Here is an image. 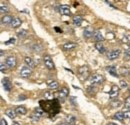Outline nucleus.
Returning <instances> with one entry per match:
<instances>
[{
  "label": "nucleus",
  "mask_w": 130,
  "mask_h": 125,
  "mask_svg": "<svg viewBox=\"0 0 130 125\" xmlns=\"http://www.w3.org/2000/svg\"><path fill=\"white\" fill-rule=\"evenodd\" d=\"M104 80V77L101 75V74H98V73H94V74H91L89 76V82L92 84V85H95V84H100L102 83Z\"/></svg>",
  "instance_id": "obj_1"
},
{
  "label": "nucleus",
  "mask_w": 130,
  "mask_h": 125,
  "mask_svg": "<svg viewBox=\"0 0 130 125\" xmlns=\"http://www.w3.org/2000/svg\"><path fill=\"white\" fill-rule=\"evenodd\" d=\"M78 73L82 78H87L90 74V69L87 65H83V66L78 68Z\"/></svg>",
  "instance_id": "obj_2"
},
{
  "label": "nucleus",
  "mask_w": 130,
  "mask_h": 125,
  "mask_svg": "<svg viewBox=\"0 0 130 125\" xmlns=\"http://www.w3.org/2000/svg\"><path fill=\"white\" fill-rule=\"evenodd\" d=\"M32 74V69L28 66H24L21 70H20V76L23 78H28L30 77Z\"/></svg>",
  "instance_id": "obj_3"
},
{
  "label": "nucleus",
  "mask_w": 130,
  "mask_h": 125,
  "mask_svg": "<svg viewBox=\"0 0 130 125\" xmlns=\"http://www.w3.org/2000/svg\"><path fill=\"white\" fill-rule=\"evenodd\" d=\"M120 49H113V50H110L109 52H107V58L110 59V60H113V59H116L120 56Z\"/></svg>",
  "instance_id": "obj_4"
},
{
  "label": "nucleus",
  "mask_w": 130,
  "mask_h": 125,
  "mask_svg": "<svg viewBox=\"0 0 130 125\" xmlns=\"http://www.w3.org/2000/svg\"><path fill=\"white\" fill-rule=\"evenodd\" d=\"M43 62H44V64H45V66H46L48 69H50V70L55 68L54 62H53L52 58H51L49 55H45V56L43 57Z\"/></svg>",
  "instance_id": "obj_5"
},
{
  "label": "nucleus",
  "mask_w": 130,
  "mask_h": 125,
  "mask_svg": "<svg viewBox=\"0 0 130 125\" xmlns=\"http://www.w3.org/2000/svg\"><path fill=\"white\" fill-rule=\"evenodd\" d=\"M5 64H6V66L9 67V68H14V67L16 66V58H15L14 56H9V57H7V59H6V61H5Z\"/></svg>",
  "instance_id": "obj_6"
},
{
  "label": "nucleus",
  "mask_w": 130,
  "mask_h": 125,
  "mask_svg": "<svg viewBox=\"0 0 130 125\" xmlns=\"http://www.w3.org/2000/svg\"><path fill=\"white\" fill-rule=\"evenodd\" d=\"M2 84H3V87L6 91H11L12 89V83L10 81L9 78H4L2 80Z\"/></svg>",
  "instance_id": "obj_7"
},
{
  "label": "nucleus",
  "mask_w": 130,
  "mask_h": 125,
  "mask_svg": "<svg viewBox=\"0 0 130 125\" xmlns=\"http://www.w3.org/2000/svg\"><path fill=\"white\" fill-rule=\"evenodd\" d=\"M94 30H93V28L91 27V26H87L85 29H84V32H83V35H84V37L85 38H90V37H92L93 35H94Z\"/></svg>",
  "instance_id": "obj_8"
},
{
  "label": "nucleus",
  "mask_w": 130,
  "mask_h": 125,
  "mask_svg": "<svg viewBox=\"0 0 130 125\" xmlns=\"http://www.w3.org/2000/svg\"><path fill=\"white\" fill-rule=\"evenodd\" d=\"M118 93H119V87H118V86H116V85H113V86L111 87L110 92H109V96H110V98L114 99L115 97H117V96H118Z\"/></svg>",
  "instance_id": "obj_9"
},
{
  "label": "nucleus",
  "mask_w": 130,
  "mask_h": 125,
  "mask_svg": "<svg viewBox=\"0 0 130 125\" xmlns=\"http://www.w3.org/2000/svg\"><path fill=\"white\" fill-rule=\"evenodd\" d=\"M13 20V17L10 15H4L1 18V24L2 25H7V24H11Z\"/></svg>",
  "instance_id": "obj_10"
},
{
  "label": "nucleus",
  "mask_w": 130,
  "mask_h": 125,
  "mask_svg": "<svg viewBox=\"0 0 130 125\" xmlns=\"http://www.w3.org/2000/svg\"><path fill=\"white\" fill-rule=\"evenodd\" d=\"M59 12H60L62 15H70V14H71L70 8H69V6H67V5H61L60 8H59Z\"/></svg>",
  "instance_id": "obj_11"
},
{
  "label": "nucleus",
  "mask_w": 130,
  "mask_h": 125,
  "mask_svg": "<svg viewBox=\"0 0 130 125\" xmlns=\"http://www.w3.org/2000/svg\"><path fill=\"white\" fill-rule=\"evenodd\" d=\"M106 70L109 72V74H111L114 77H118V73H117V70H116V67L113 66V65H110V66H107Z\"/></svg>",
  "instance_id": "obj_12"
},
{
  "label": "nucleus",
  "mask_w": 130,
  "mask_h": 125,
  "mask_svg": "<svg viewBox=\"0 0 130 125\" xmlns=\"http://www.w3.org/2000/svg\"><path fill=\"white\" fill-rule=\"evenodd\" d=\"M21 23H22V21H21V19H20V18H18V17H14L10 25H11V27H12V28H17V27H19V26L21 25Z\"/></svg>",
  "instance_id": "obj_13"
},
{
  "label": "nucleus",
  "mask_w": 130,
  "mask_h": 125,
  "mask_svg": "<svg viewBox=\"0 0 130 125\" xmlns=\"http://www.w3.org/2000/svg\"><path fill=\"white\" fill-rule=\"evenodd\" d=\"M76 46H77V44L74 42H66L62 45V48L64 50H71V49H74Z\"/></svg>",
  "instance_id": "obj_14"
},
{
  "label": "nucleus",
  "mask_w": 130,
  "mask_h": 125,
  "mask_svg": "<svg viewBox=\"0 0 130 125\" xmlns=\"http://www.w3.org/2000/svg\"><path fill=\"white\" fill-rule=\"evenodd\" d=\"M93 38H94V39H95L97 42H102V41L104 40V37H103L102 33H101V31H99V30H97V31L94 32Z\"/></svg>",
  "instance_id": "obj_15"
},
{
  "label": "nucleus",
  "mask_w": 130,
  "mask_h": 125,
  "mask_svg": "<svg viewBox=\"0 0 130 125\" xmlns=\"http://www.w3.org/2000/svg\"><path fill=\"white\" fill-rule=\"evenodd\" d=\"M24 61H25V63L27 64V66H29L30 68H34V67H35V65H36L35 61L33 60L31 57H28V56L24 58Z\"/></svg>",
  "instance_id": "obj_16"
},
{
  "label": "nucleus",
  "mask_w": 130,
  "mask_h": 125,
  "mask_svg": "<svg viewBox=\"0 0 130 125\" xmlns=\"http://www.w3.org/2000/svg\"><path fill=\"white\" fill-rule=\"evenodd\" d=\"M47 85L50 89H57L58 88V82L55 80H48L47 81Z\"/></svg>",
  "instance_id": "obj_17"
},
{
  "label": "nucleus",
  "mask_w": 130,
  "mask_h": 125,
  "mask_svg": "<svg viewBox=\"0 0 130 125\" xmlns=\"http://www.w3.org/2000/svg\"><path fill=\"white\" fill-rule=\"evenodd\" d=\"M5 114L9 117V118H11V119H14L15 117H16V111L13 109H7L5 111Z\"/></svg>",
  "instance_id": "obj_18"
},
{
  "label": "nucleus",
  "mask_w": 130,
  "mask_h": 125,
  "mask_svg": "<svg viewBox=\"0 0 130 125\" xmlns=\"http://www.w3.org/2000/svg\"><path fill=\"white\" fill-rule=\"evenodd\" d=\"M15 111H16L17 114H19V115H25L27 113V109L24 106H17Z\"/></svg>",
  "instance_id": "obj_19"
},
{
  "label": "nucleus",
  "mask_w": 130,
  "mask_h": 125,
  "mask_svg": "<svg viewBox=\"0 0 130 125\" xmlns=\"http://www.w3.org/2000/svg\"><path fill=\"white\" fill-rule=\"evenodd\" d=\"M82 21H83V19H82L81 16H74L73 17V24L75 26H80L82 24Z\"/></svg>",
  "instance_id": "obj_20"
},
{
  "label": "nucleus",
  "mask_w": 130,
  "mask_h": 125,
  "mask_svg": "<svg viewBox=\"0 0 130 125\" xmlns=\"http://www.w3.org/2000/svg\"><path fill=\"white\" fill-rule=\"evenodd\" d=\"M114 119H117L119 121H123L124 118H125V115H124V112H116L114 114Z\"/></svg>",
  "instance_id": "obj_21"
},
{
  "label": "nucleus",
  "mask_w": 130,
  "mask_h": 125,
  "mask_svg": "<svg viewBox=\"0 0 130 125\" xmlns=\"http://www.w3.org/2000/svg\"><path fill=\"white\" fill-rule=\"evenodd\" d=\"M95 48L97 49L100 53H105V51H106V48L103 46V43L102 42H97L95 44Z\"/></svg>",
  "instance_id": "obj_22"
},
{
  "label": "nucleus",
  "mask_w": 130,
  "mask_h": 125,
  "mask_svg": "<svg viewBox=\"0 0 130 125\" xmlns=\"http://www.w3.org/2000/svg\"><path fill=\"white\" fill-rule=\"evenodd\" d=\"M68 94H69V90H68L66 87H63V88L59 91V96H60V98H65V97H67Z\"/></svg>",
  "instance_id": "obj_23"
},
{
  "label": "nucleus",
  "mask_w": 130,
  "mask_h": 125,
  "mask_svg": "<svg viewBox=\"0 0 130 125\" xmlns=\"http://www.w3.org/2000/svg\"><path fill=\"white\" fill-rule=\"evenodd\" d=\"M39 118H41L42 116H44V114H45V112H44V110L42 109V108H40V107H37L36 109H35V112H34Z\"/></svg>",
  "instance_id": "obj_24"
},
{
  "label": "nucleus",
  "mask_w": 130,
  "mask_h": 125,
  "mask_svg": "<svg viewBox=\"0 0 130 125\" xmlns=\"http://www.w3.org/2000/svg\"><path fill=\"white\" fill-rule=\"evenodd\" d=\"M18 37L19 38H21V39H23V38H25V37H27V35H28V32L27 30H24V29H21L20 31H18Z\"/></svg>",
  "instance_id": "obj_25"
},
{
  "label": "nucleus",
  "mask_w": 130,
  "mask_h": 125,
  "mask_svg": "<svg viewBox=\"0 0 130 125\" xmlns=\"http://www.w3.org/2000/svg\"><path fill=\"white\" fill-rule=\"evenodd\" d=\"M75 122H76V118H75L74 116H71V115H70V116H68V117H67V123H68L69 125L76 124Z\"/></svg>",
  "instance_id": "obj_26"
},
{
  "label": "nucleus",
  "mask_w": 130,
  "mask_h": 125,
  "mask_svg": "<svg viewBox=\"0 0 130 125\" xmlns=\"http://www.w3.org/2000/svg\"><path fill=\"white\" fill-rule=\"evenodd\" d=\"M110 105H111L112 107H120V106L122 105V102L119 101V100H113V101L110 103Z\"/></svg>",
  "instance_id": "obj_27"
},
{
  "label": "nucleus",
  "mask_w": 130,
  "mask_h": 125,
  "mask_svg": "<svg viewBox=\"0 0 130 125\" xmlns=\"http://www.w3.org/2000/svg\"><path fill=\"white\" fill-rule=\"evenodd\" d=\"M45 97L47 98V99H49V100H54V99H56L55 98V94L53 93V92H46L45 93Z\"/></svg>",
  "instance_id": "obj_28"
},
{
  "label": "nucleus",
  "mask_w": 130,
  "mask_h": 125,
  "mask_svg": "<svg viewBox=\"0 0 130 125\" xmlns=\"http://www.w3.org/2000/svg\"><path fill=\"white\" fill-rule=\"evenodd\" d=\"M87 92L90 94H94L96 92V87L94 85H90L88 88H87Z\"/></svg>",
  "instance_id": "obj_29"
},
{
  "label": "nucleus",
  "mask_w": 130,
  "mask_h": 125,
  "mask_svg": "<svg viewBox=\"0 0 130 125\" xmlns=\"http://www.w3.org/2000/svg\"><path fill=\"white\" fill-rule=\"evenodd\" d=\"M1 12L2 13H7L8 11H9V9H8V6L7 5H5L4 3H1Z\"/></svg>",
  "instance_id": "obj_30"
},
{
  "label": "nucleus",
  "mask_w": 130,
  "mask_h": 125,
  "mask_svg": "<svg viewBox=\"0 0 130 125\" xmlns=\"http://www.w3.org/2000/svg\"><path fill=\"white\" fill-rule=\"evenodd\" d=\"M124 58H125V59H127V60H129L130 59V48H128V49H126V50H125Z\"/></svg>",
  "instance_id": "obj_31"
},
{
  "label": "nucleus",
  "mask_w": 130,
  "mask_h": 125,
  "mask_svg": "<svg viewBox=\"0 0 130 125\" xmlns=\"http://www.w3.org/2000/svg\"><path fill=\"white\" fill-rule=\"evenodd\" d=\"M125 107H126L128 110H130V96L129 97H127L126 100H125Z\"/></svg>",
  "instance_id": "obj_32"
},
{
  "label": "nucleus",
  "mask_w": 130,
  "mask_h": 125,
  "mask_svg": "<svg viewBox=\"0 0 130 125\" xmlns=\"http://www.w3.org/2000/svg\"><path fill=\"white\" fill-rule=\"evenodd\" d=\"M120 86H121L122 88H126V87L128 86V84H127V82H126L125 80H120Z\"/></svg>",
  "instance_id": "obj_33"
},
{
  "label": "nucleus",
  "mask_w": 130,
  "mask_h": 125,
  "mask_svg": "<svg viewBox=\"0 0 130 125\" xmlns=\"http://www.w3.org/2000/svg\"><path fill=\"white\" fill-rule=\"evenodd\" d=\"M120 73L121 74H123V75H125V74H129V71H128V69H126V68H121L120 69Z\"/></svg>",
  "instance_id": "obj_34"
},
{
  "label": "nucleus",
  "mask_w": 130,
  "mask_h": 125,
  "mask_svg": "<svg viewBox=\"0 0 130 125\" xmlns=\"http://www.w3.org/2000/svg\"><path fill=\"white\" fill-rule=\"evenodd\" d=\"M31 119H32L33 121H38L40 118H39L35 113H32V114H31Z\"/></svg>",
  "instance_id": "obj_35"
},
{
  "label": "nucleus",
  "mask_w": 130,
  "mask_h": 125,
  "mask_svg": "<svg viewBox=\"0 0 130 125\" xmlns=\"http://www.w3.org/2000/svg\"><path fill=\"white\" fill-rule=\"evenodd\" d=\"M0 70H1L2 73H4V72L6 71V66H5L4 63H1V64H0Z\"/></svg>",
  "instance_id": "obj_36"
},
{
  "label": "nucleus",
  "mask_w": 130,
  "mask_h": 125,
  "mask_svg": "<svg viewBox=\"0 0 130 125\" xmlns=\"http://www.w3.org/2000/svg\"><path fill=\"white\" fill-rule=\"evenodd\" d=\"M14 43H15V39L14 38H11V39H9L8 41L5 42V44H7V45L8 44H14Z\"/></svg>",
  "instance_id": "obj_37"
},
{
  "label": "nucleus",
  "mask_w": 130,
  "mask_h": 125,
  "mask_svg": "<svg viewBox=\"0 0 130 125\" xmlns=\"http://www.w3.org/2000/svg\"><path fill=\"white\" fill-rule=\"evenodd\" d=\"M124 115L126 118H129L130 119V110H127V111H124Z\"/></svg>",
  "instance_id": "obj_38"
},
{
  "label": "nucleus",
  "mask_w": 130,
  "mask_h": 125,
  "mask_svg": "<svg viewBox=\"0 0 130 125\" xmlns=\"http://www.w3.org/2000/svg\"><path fill=\"white\" fill-rule=\"evenodd\" d=\"M0 125H7V122H6V120H5L4 118H2V119H1V122H0Z\"/></svg>",
  "instance_id": "obj_39"
},
{
  "label": "nucleus",
  "mask_w": 130,
  "mask_h": 125,
  "mask_svg": "<svg viewBox=\"0 0 130 125\" xmlns=\"http://www.w3.org/2000/svg\"><path fill=\"white\" fill-rule=\"evenodd\" d=\"M25 99H26V96L25 95H20L19 98H18V100H25Z\"/></svg>",
  "instance_id": "obj_40"
},
{
  "label": "nucleus",
  "mask_w": 130,
  "mask_h": 125,
  "mask_svg": "<svg viewBox=\"0 0 130 125\" xmlns=\"http://www.w3.org/2000/svg\"><path fill=\"white\" fill-rule=\"evenodd\" d=\"M57 125H69L68 123H66V122H61V123H59V124Z\"/></svg>",
  "instance_id": "obj_41"
},
{
  "label": "nucleus",
  "mask_w": 130,
  "mask_h": 125,
  "mask_svg": "<svg viewBox=\"0 0 130 125\" xmlns=\"http://www.w3.org/2000/svg\"><path fill=\"white\" fill-rule=\"evenodd\" d=\"M107 125H117V124H115V123H113V122H110V123H108Z\"/></svg>",
  "instance_id": "obj_42"
},
{
  "label": "nucleus",
  "mask_w": 130,
  "mask_h": 125,
  "mask_svg": "<svg viewBox=\"0 0 130 125\" xmlns=\"http://www.w3.org/2000/svg\"><path fill=\"white\" fill-rule=\"evenodd\" d=\"M13 125H20V124H19V122H13Z\"/></svg>",
  "instance_id": "obj_43"
},
{
  "label": "nucleus",
  "mask_w": 130,
  "mask_h": 125,
  "mask_svg": "<svg viewBox=\"0 0 130 125\" xmlns=\"http://www.w3.org/2000/svg\"><path fill=\"white\" fill-rule=\"evenodd\" d=\"M55 30H56V31H58V32H60V31H61V30H60L59 28H55Z\"/></svg>",
  "instance_id": "obj_44"
},
{
  "label": "nucleus",
  "mask_w": 130,
  "mask_h": 125,
  "mask_svg": "<svg viewBox=\"0 0 130 125\" xmlns=\"http://www.w3.org/2000/svg\"><path fill=\"white\" fill-rule=\"evenodd\" d=\"M128 76H129V78H130V72H129V74H128Z\"/></svg>",
  "instance_id": "obj_45"
},
{
  "label": "nucleus",
  "mask_w": 130,
  "mask_h": 125,
  "mask_svg": "<svg viewBox=\"0 0 130 125\" xmlns=\"http://www.w3.org/2000/svg\"><path fill=\"white\" fill-rule=\"evenodd\" d=\"M128 91H129V93H130V87H129V90H128Z\"/></svg>",
  "instance_id": "obj_46"
},
{
  "label": "nucleus",
  "mask_w": 130,
  "mask_h": 125,
  "mask_svg": "<svg viewBox=\"0 0 130 125\" xmlns=\"http://www.w3.org/2000/svg\"><path fill=\"white\" fill-rule=\"evenodd\" d=\"M71 125H77V124H71Z\"/></svg>",
  "instance_id": "obj_47"
},
{
  "label": "nucleus",
  "mask_w": 130,
  "mask_h": 125,
  "mask_svg": "<svg viewBox=\"0 0 130 125\" xmlns=\"http://www.w3.org/2000/svg\"><path fill=\"white\" fill-rule=\"evenodd\" d=\"M129 46H130V43H129Z\"/></svg>",
  "instance_id": "obj_48"
}]
</instances>
